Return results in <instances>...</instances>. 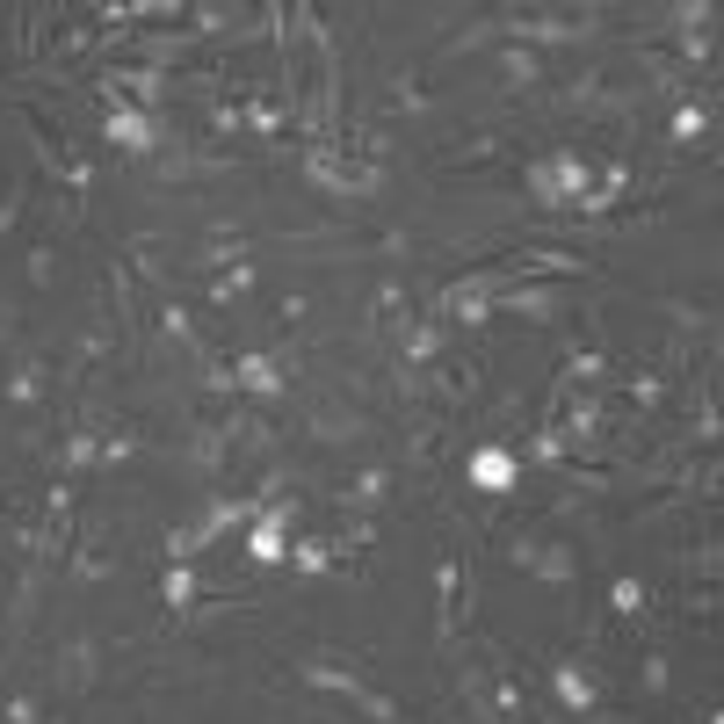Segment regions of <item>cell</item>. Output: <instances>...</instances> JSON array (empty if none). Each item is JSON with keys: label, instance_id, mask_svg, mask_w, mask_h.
Wrapping results in <instances>:
<instances>
[{"label": "cell", "instance_id": "3", "mask_svg": "<svg viewBox=\"0 0 724 724\" xmlns=\"http://www.w3.org/2000/svg\"><path fill=\"white\" fill-rule=\"evenodd\" d=\"M283 522H290V515H268V522L254 529V543H247V558H254V565H276V558H290V551H283Z\"/></svg>", "mask_w": 724, "mask_h": 724}, {"label": "cell", "instance_id": "1", "mask_svg": "<svg viewBox=\"0 0 724 724\" xmlns=\"http://www.w3.org/2000/svg\"><path fill=\"white\" fill-rule=\"evenodd\" d=\"M464 471H471V486H478V493H507V486H515V471H522V464L507 457V449H478V457H471Z\"/></svg>", "mask_w": 724, "mask_h": 724}, {"label": "cell", "instance_id": "2", "mask_svg": "<svg viewBox=\"0 0 724 724\" xmlns=\"http://www.w3.org/2000/svg\"><path fill=\"white\" fill-rule=\"evenodd\" d=\"M109 138L124 145V153H153V124H145L138 109H109Z\"/></svg>", "mask_w": 724, "mask_h": 724}, {"label": "cell", "instance_id": "5", "mask_svg": "<svg viewBox=\"0 0 724 724\" xmlns=\"http://www.w3.org/2000/svg\"><path fill=\"white\" fill-rule=\"evenodd\" d=\"M558 696H565V703H587V674L565 667V674H558Z\"/></svg>", "mask_w": 724, "mask_h": 724}, {"label": "cell", "instance_id": "4", "mask_svg": "<svg viewBox=\"0 0 724 724\" xmlns=\"http://www.w3.org/2000/svg\"><path fill=\"white\" fill-rule=\"evenodd\" d=\"M239 384H247V391H276V370H268L261 355H247V362H239Z\"/></svg>", "mask_w": 724, "mask_h": 724}]
</instances>
